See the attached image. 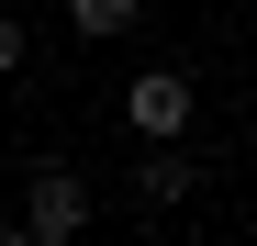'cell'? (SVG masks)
Returning <instances> with one entry per match:
<instances>
[{"label": "cell", "instance_id": "7a4b0ae2", "mask_svg": "<svg viewBox=\"0 0 257 246\" xmlns=\"http://www.w3.org/2000/svg\"><path fill=\"white\" fill-rule=\"evenodd\" d=\"M123 112H135V135H190V112H201V90L179 67H146L135 90H123Z\"/></svg>", "mask_w": 257, "mask_h": 246}, {"label": "cell", "instance_id": "6da1fadb", "mask_svg": "<svg viewBox=\"0 0 257 246\" xmlns=\"http://www.w3.org/2000/svg\"><path fill=\"white\" fill-rule=\"evenodd\" d=\"M67 235H90V179H78V168H34V190H23V246H67Z\"/></svg>", "mask_w": 257, "mask_h": 246}, {"label": "cell", "instance_id": "5b68a950", "mask_svg": "<svg viewBox=\"0 0 257 246\" xmlns=\"http://www.w3.org/2000/svg\"><path fill=\"white\" fill-rule=\"evenodd\" d=\"M23 67V12H0V78Z\"/></svg>", "mask_w": 257, "mask_h": 246}, {"label": "cell", "instance_id": "277c9868", "mask_svg": "<svg viewBox=\"0 0 257 246\" xmlns=\"http://www.w3.org/2000/svg\"><path fill=\"white\" fill-rule=\"evenodd\" d=\"M135 12L146 0H67V34L78 45H112V34H135Z\"/></svg>", "mask_w": 257, "mask_h": 246}, {"label": "cell", "instance_id": "3957f363", "mask_svg": "<svg viewBox=\"0 0 257 246\" xmlns=\"http://www.w3.org/2000/svg\"><path fill=\"white\" fill-rule=\"evenodd\" d=\"M190 190V157H179V135H146V168H135V201H179Z\"/></svg>", "mask_w": 257, "mask_h": 246}]
</instances>
